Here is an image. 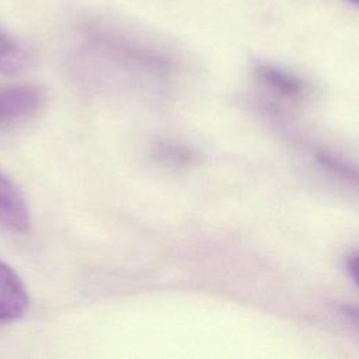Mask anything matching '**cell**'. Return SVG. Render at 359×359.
I'll list each match as a JSON object with an SVG mask.
<instances>
[{
  "mask_svg": "<svg viewBox=\"0 0 359 359\" xmlns=\"http://www.w3.org/2000/svg\"><path fill=\"white\" fill-rule=\"evenodd\" d=\"M46 100L45 90L35 84L0 87V128L31 121L45 108Z\"/></svg>",
  "mask_w": 359,
  "mask_h": 359,
  "instance_id": "1",
  "label": "cell"
},
{
  "mask_svg": "<svg viewBox=\"0 0 359 359\" xmlns=\"http://www.w3.org/2000/svg\"><path fill=\"white\" fill-rule=\"evenodd\" d=\"M29 306V296L20 275L0 259V323L20 320Z\"/></svg>",
  "mask_w": 359,
  "mask_h": 359,
  "instance_id": "2",
  "label": "cell"
},
{
  "mask_svg": "<svg viewBox=\"0 0 359 359\" xmlns=\"http://www.w3.org/2000/svg\"><path fill=\"white\" fill-rule=\"evenodd\" d=\"M0 224L8 230L24 233L29 229V209L20 188L0 170Z\"/></svg>",
  "mask_w": 359,
  "mask_h": 359,
  "instance_id": "3",
  "label": "cell"
},
{
  "mask_svg": "<svg viewBox=\"0 0 359 359\" xmlns=\"http://www.w3.org/2000/svg\"><path fill=\"white\" fill-rule=\"evenodd\" d=\"M257 76L261 81H264L266 86L273 88L275 91L287 95L294 97L299 95L303 90V83L299 77L276 67L272 65H258L255 69Z\"/></svg>",
  "mask_w": 359,
  "mask_h": 359,
  "instance_id": "4",
  "label": "cell"
},
{
  "mask_svg": "<svg viewBox=\"0 0 359 359\" xmlns=\"http://www.w3.org/2000/svg\"><path fill=\"white\" fill-rule=\"evenodd\" d=\"M28 53L8 42H0V73L6 76H13L24 70L28 65Z\"/></svg>",
  "mask_w": 359,
  "mask_h": 359,
  "instance_id": "5",
  "label": "cell"
},
{
  "mask_svg": "<svg viewBox=\"0 0 359 359\" xmlns=\"http://www.w3.org/2000/svg\"><path fill=\"white\" fill-rule=\"evenodd\" d=\"M318 161L324 165V167H327L328 170H332L334 172H338V174H342V175H345V177H355V171L353 170H351L342 160H339V158H337L335 156H331L330 153H325V151H323V153H320L318 154Z\"/></svg>",
  "mask_w": 359,
  "mask_h": 359,
  "instance_id": "6",
  "label": "cell"
},
{
  "mask_svg": "<svg viewBox=\"0 0 359 359\" xmlns=\"http://www.w3.org/2000/svg\"><path fill=\"white\" fill-rule=\"evenodd\" d=\"M356 262H358V258H356V254L353 252V254L349 255L348 259H346V269L352 273L351 276H352L353 280L356 279Z\"/></svg>",
  "mask_w": 359,
  "mask_h": 359,
  "instance_id": "7",
  "label": "cell"
},
{
  "mask_svg": "<svg viewBox=\"0 0 359 359\" xmlns=\"http://www.w3.org/2000/svg\"><path fill=\"white\" fill-rule=\"evenodd\" d=\"M3 41H4V39H3V34L0 32V42H3Z\"/></svg>",
  "mask_w": 359,
  "mask_h": 359,
  "instance_id": "8",
  "label": "cell"
},
{
  "mask_svg": "<svg viewBox=\"0 0 359 359\" xmlns=\"http://www.w3.org/2000/svg\"><path fill=\"white\" fill-rule=\"evenodd\" d=\"M349 1H352V3H358V0H349Z\"/></svg>",
  "mask_w": 359,
  "mask_h": 359,
  "instance_id": "9",
  "label": "cell"
}]
</instances>
